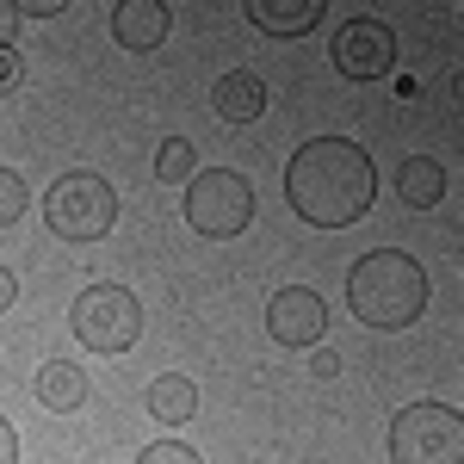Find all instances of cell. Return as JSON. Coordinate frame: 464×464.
I'll list each match as a JSON object with an SVG mask.
<instances>
[{"mask_svg": "<svg viewBox=\"0 0 464 464\" xmlns=\"http://www.w3.org/2000/svg\"><path fill=\"white\" fill-rule=\"evenodd\" d=\"M32 205V192H25V174H13V168H0V229L6 223H19V211Z\"/></svg>", "mask_w": 464, "mask_h": 464, "instance_id": "2e32d148", "label": "cell"}, {"mask_svg": "<svg viewBox=\"0 0 464 464\" xmlns=\"http://www.w3.org/2000/svg\"><path fill=\"white\" fill-rule=\"evenodd\" d=\"M69 328L87 353H130L143 334V304L124 285H87L69 310Z\"/></svg>", "mask_w": 464, "mask_h": 464, "instance_id": "5b68a950", "label": "cell"}, {"mask_svg": "<svg viewBox=\"0 0 464 464\" xmlns=\"http://www.w3.org/2000/svg\"><path fill=\"white\" fill-rule=\"evenodd\" d=\"M6 6H13L19 19H56V13H63L69 0H6Z\"/></svg>", "mask_w": 464, "mask_h": 464, "instance_id": "ac0fdd59", "label": "cell"}, {"mask_svg": "<svg viewBox=\"0 0 464 464\" xmlns=\"http://www.w3.org/2000/svg\"><path fill=\"white\" fill-rule=\"evenodd\" d=\"M328 56L347 81H384L396 69V32L378 25V19H347L328 44Z\"/></svg>", "mask_w": 464, "mask_h": 464, "instance_id": "52a82bcc", "label": "cell"}, {"mask_svg": "<svg viewBox=\"0 0 464 464\" xmlns=\"http://www.w3.org/2000/svg\"><path fill=\"white\" fill-rule=\"evenodd\" d=\"M266 334L279 347H316L328 334V304L310 285H279L273 304H266Z\"/></svg>", "mask_w": 464, "mask_h": 464, "instance_id": "ba28073f", "label": "cell"}, {"mask_svg": "<svg viewBox=\"0 0 464 464\" xmlns=\"http://www.w3.org/2000/svg\"><path fill=\"white\" fill-rule=\"evenodd\" d=\"M155 174H161V179H179V186H186V179L198 174V149L186 143V137H168V143L155 149Z\"/></svg>", "mask_w": 464, "mask_h": 464, "instance_id": "9a60e30c", "label": "cell"}, {"mask_svg": "<svg viewBox=\"0 0 464 464\" xmlns=\"http://www.w3.org/2000/svg\"><path fill=\"white\" fill-rule=\"evenodd\" d=\"M211 106L223 124H254L260 111H266V81L248 69H229V74H217V87H211Z\"/></svg>", "mask_w": 464, "mask_h": 464, "instance_id": "30bf717a", "label": "cell"}, {"mask_svg": "<svg viewBox=\"0 0 464 464\" xmlns=\"http://www.w3.org/2000/svg\"><path fill=\"white\" fill-rule=\"evenodd\" d=\"M0 464H19V433H13L6 415H0Z\"/></svg>", "mask_w": 464, "mask_h": 464, "instance_id": "ffe728a7", "label": "cell"}, {"mask_svg": "<svg viewBox=\"0 0 464 464\" xmlns=\"http://www.w3.org/2000/svg\"><path fill=\"white\" fill-rule=\"evenodd\" d=\"M13 304H19V279H13V273H6V266H0V316H6V310H13Z\"/></svg>", "mask_w": 464, "mask_h": 464, "instance_id": "44dd1931", "label": "cell"}, {"mask_svg": "<svg viewBox=\"0 0 464 464\" xmlns=\"http://www.w3.org/2000/svg\"><path fill=\"white\" fill-rule=\"evenodd\" d=\"M347 310H353L365 328H409V322L428 310V273L421 260L402 248H372L353 260L347 273Z\"/></svg>", "mask_w": 464, "mask_h": 464, "instance_id": "7a4b0ae2", "label": "cell"}, {"mask_svg": "<svg viewBox=\"0 0 464 464\" xmlns=\"http://www.w3.org/2000/svg\"><path fill=\"white\" fill-rule=\"evenodd\" d=\"M149 415L168 421V428L192 421V415H198V384H192L186 372H161V378L149 384Z\"/></svg>", "mask_w": 464, "mask_h": 464, "instance_id": "5bb4252c", "label": "cell"}, {"mask_svg": "<svg viewBox=\"0 0 464 464\" xmlns=\"http://www.w3.org/2000/svg\"><path fill=\"white\" fill-rule=\"evenodd\" d=\"M396 464H464V415L452 402H409L391 421Z\"/></svg>", "mask_w": 464, "mask_h": 464, "instance_id": "277c9868", "label": "cell"}, {"mask_svg": "<svg viewBox=\"0 0 464 464\" xmlns=\"http://www.w3.org/2000/svg\"><path fill=\"white\" fill-rule=\"evenodd\" d=\"M396 198H402V205H415V211L446 205V168H440L433 155H409V161L396 168Z\"/></svg>", "mask_w": 464, "mask_h": 464, "instance_id": "7c38bea8", "label": "cell"}, {"mask_svg": "<svg viewBox=\"0 0 464 464\" xmlns=\"http://www.w3.org/2000/svg\"><path fill=\"white\" fill-rule=\"evenodd\" d=\"M137 464H205L186 440H155L149 452H137Z\"/></svg>", "mask_w": 464, "mask_h": 464, "instance_id": "e0dca14e", "label": "cell"}, {"mask_svg": "<svg viewBox=\"0 0 464 464\" xmlns=\"http://www.w3.org/2000/svg\"><path fill=\"white\" fill-rule=\"evenodd\" d=\"M37 402L56 409V415L81 409V402H87V372H81L74 359H50V365L37 372Z\"/></svg>", "mask_w": 464, "mask_h": 464, "instance_id": "4fadbf2b", "label": "cell"}, {"mask_svg": "<svg viewBox=\"0 0 464 464\" xmlns=\"http://www.w3.org/2000/svg\"><path fill=\"white\" fill-rule=\"evenodd\" d=\"M44 223L63 242H100L118 223V192L100 174H63L44 198Z\"/></svg>", "mask_w": 464, "mask_h": 464, "instance_id": "8992f818", "label": "cell"}, {"mask_svg": "<svg viewBox=\"0 0 464 464\" xmlns=\"http://www.w3.org/2000/svg\"><path fill=\"white\" fill-rule=\"evenodd\" d=\"M13 25H19V13H13V6L0 0V44H13Z\"/></svg>", "mask_w": 464, "mask_h": 464, "instance_id": "603a6c76", "label": "cell"}, {"mask_svg": "<svg viewBox=\"0 0 464 464\" xmlns=\"http://www.w3.org/2000/svg\"><path fill=\"white\" fill-rule=\"evenodd\" d=\"M242 6L266 37H304L328 13V0H242Z\"/></svg>", "mask_w": 464, "mask_h": 464, "instance_id": "8fae6325", "label": "cell"}, {"mask_svg": "<svg viewBox=\"0 0 464 464\" xmlns=\"http://www.w3.org/2000/svg\"><path fill=\"white\" fill-rule=\"evenodd\" d=\"M186 223L211 242H229L254 223V186L236 168H198L186 179Z\"/></svg>", "mask_w": 464, "mask_h": 464, "instance_id": "3957f363", "label": "cell"}, {"mask_svg": "<svg viewBox=\"0 0 464 464\" xmlns=\"http://www.w3.org/2000/svg\"><path fill=\"white\" fill-rule=\"evenodd\" d=\"M285 198L304 223H316V229H347V223H359V217L372 211V198H378V168H372V155L359 143H347V137H316V143H304L291 155Z\"/></svg>", "mask_w": 464, "mask_h": 464, "instance_id": "6da1fadb", "label": "cell"}, {"mask_svg": "<svg viewBox=\"0 0 464 464\" xmlns=\"http://www.w3.org/2000/svg\"><path fill=\"white\" fill-rule=\"evenodd\" d=\"M168 0H118L111 6V37L124 44V50H161L168 44Z\"/></svg>", "mask_w": 464, "mask_h": 464, "instance_id": "9c48e42d", "label": "cell"}, {"mask_svg": "<svg viewBox=\"0 0 464 464\" xmlns=\"http://www.w3.org/2000/svg\"><path fill=\"white\" fill-rule=\"evenodd\" d=\"M13 81H19V50H13V44H0V93H6Z\"/></svg>", "mask_w": 464, "mask_h": 464, "instance_id": "d6986e66", "label": "cell"}, {"mask_svg": "<svg viewBox=\"0 0 464 464\" xmlns=\"http://www.w3.org/2000/svg\"><path fill=\"white\" fill-rule=\"evenodd\" d=\"M310 372H316V378H334V372H341V359H334V353H316V359H310Z\"/></svg>", "mask_w": 464, "mask_h": 464, "instance_id": "7402d4cb", "label": "cell"}]
</instances>
